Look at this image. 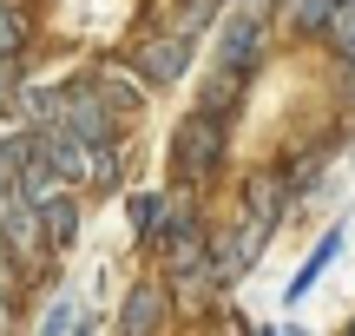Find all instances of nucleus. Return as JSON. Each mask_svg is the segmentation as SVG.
I'll use <instances>...</instances> for the list:
<instances>
[{"label": "nucleus", "instance_id": "f03ea898", "mask_svg": "<svg viewBox=\"0 0 355 336\" xmlns=\"http://www.w3.org/2000/svg\"><path fill=\"white\" fill-rule=\"evenodd\" d=\"M0 237H7L13 264H46V224H40V205H26L20 192H7V211H0Z\"/></svg>", "mask_w": 355, "mask_h": 336}, {"label": "nucleus", "instance_id": "ddd939ff", "mask_svg": "<svg viewBox=\"0 0 355 336\" xmlns=\"http://www.w3.org/2000/svg\"><path fill=\"white\" fill-rule=\"evenodd\" d=\"M20 13H13V7H0V60H20Z\"/></svg>", "mask_w": 355, "mask_h": 336}, {"label": "nucleus", "instance_id": "423d86ee", "mask_svg": "<svg viewBox=\"0 0 355 336\" xmlns=\"http://www.w3.org/2000/svg\"><path fill=\"white\" fill-rule=\"evenodd\" d=\"M40 224H46V251H66L79 237V211H73V198H46L40 205Z\"/></svg>", "mask_w": 355, "mask_h": 336}, {"label": "nucleus", "instance_id": "7ed1b4c3", "mask_svg": "<svg viewBox=\"0 0 355 336\" xmlns=\"http://www.w3.org/2000/svg\"><path fill=\"white\" fill-rule=\"evenodd\" d=\"M184 60H191V40H145L139 47V73L152 79V86H171V79L184 73Z\"/></svg>", "mask_w": 355, "mask_h": 336}, {"label": "nucleus", "instance_id": "0eeeda50", "mask_svg": "<svg viewBox=\"0 0 355 336\" xmlns=\"http://www.w3.org/2000/svg\"><path fill=\"white\" fill-rule=\"evenodd\" d=\"M336 251H343V231H329V237L316 244V258H309L303 271H296V284H290V303H296V297H309V284H316V277L329 271V258H336Z\"/></svg>", "mask_w": 355, "mask_h": 336}, {"label": "nucleus", "instance_id": "39448f33", "mask_svg": "<svg viewBox=\"0 0 355 336\" xmlns=\"http://www.w3.org/2000/svg\"><path fill=\"white\" fill-rule=\"evenodd\" d=\"M165 264H171L178 277H191V271H198V264H204V231H198V224H191V218L165 224Z\"/></svg>", "mask_w": 355, "mask_h": 336}, {"label": "nucleus", "instance_id": "9b49d317", "mask_svg": "<svg viewBox=\"0 0 355 336\" xmlns=\"http://www.w3.org/2000/svg\"><path fill=\"white\" fill-rule=\"evenodd\" d=\"M26 152H33L26 139H0V205H7V178L26 165Z\"/></svg>", "mask_w": 355, "mask_h": 336}, {"label": "nucleus", "instance_id": "f8f14e48", "mask_svg": "<svg viewBox=\"0 0 355 336\" xmlns=\"http://www.w3.org/2000/svg\"><path fill=\"white\" fill-rule=\"evenodd\" d=\"M132 224L139 231H165V198H132Z\"/></svg>", "mask_w": 355, "mask_h": 336}, {"label": "nucleus", "instance_id": "6e6552de", "mask_svg": "<svg viewBox=\"0 0 355 336\" xmlns=\"http://www.w3.org/2000/svg\"><path fill=\"white\" fill-rule=\"evenodd\" d=\"M336 7L343 0H290V20H296V33H329Z\"/></svg>", "mask_w": 355, "mask_h": 336}, {"label": "nucleus", "instance_id": "2eb2a0df", "mask_svg": "<svg viewBox=\"0 0 355 336\" xmlns=\"http://www.w3.org/2000/svg\"><path fill=\"white\" fill-rule=\"evenodd\" d=\"M217 7H224V0H184V26H198V20H211Z\"/></svg>", "mask_w": 355, "mask_h": 336}, {"label": "nucleus", "instance_id": "dca6fc26", "mask_svg": "<svg viewBox=\"0 0 355 336\" xmlns=\"http://www.w3.org/2000/svg\"><path fill=\"white\" fill-rule=\"evenodd\" d=\"M66 324H73V303H53L46 310V336H66Z\"/></svg>", "mask_w": 355, "mask_h": 336}, {"label": "nucleus", "instance_id": "9d476101", "mask_svg": "<svg viewBox=\"0 0 355 336\" xmlns=\"http://www.w3.org/2000/svg\"><path fill=\"white\" fill-rule=\"evenodd\" d=\"M329 40H336V53H343V60H355V0H343V7H336Z\"/></svg>", "mask_w": 355, "mask_h": 336}, {"label": "nucleus", "instance_id": "f257e3e1", "mask_svg": "<svg viewBox=\"0 0 355 336\" xmlns=\"http://www.w3.org/2000/svg\"><path fill=\"white\" fill-rule=\"evenodd\" d=\"M224 158V119L217 112H191L184 126L171 132V178L178 185H204Z\"/></svg>", "mask_w": 355, "mask_h": 336}, {"label": "nucleus", "instance_id": "1a4fd4ad", "mask_svg": "<svg viewBox=\"0 0 355 336\" xmlns=\"http://www.w3.org/2000/svg\"><path fill=\"white\" fill-rule=\"evenodd\" d=\"M99 92H105V106H112V112H132V106H139V79L99 73Z\"/></svg>", "mask_w": 355, "mask_h": 336}, {"label": "nucleus", "instance_id": "4468645a", "mask_svg": "<svg viewBox=\"0 0 355 336\" xmlns=\"http://www.w3.org/2000/svg\"><path fill=\"white\" fill-rule=\"evenodd\" d=\"M20 99V60H0V106Z\"/></svg>", "mask_w": 355, "mask_h": 336}, {"label": "nucleus", "instance_id": "20e7f679", "mask_svg": "<svg viewBox=\"0 0 355 336\" xmlns=\"http://www.w3.org/2000/svg\"><path fill=\"white\" fill-rule=\"evenodd\" d=\"M158 324H165V290H158V284H139V290L125 297L119 330H125V336H158Z\"/></svg>", "mask_w": 355, "mask_h": 336}, {"label": "nucleus", "instance_id": "f3484780", "mask_svg": "<svg viewBox=\"0 0 355 336\" xmlns=\"http://www.w3.org/2000/svg\"><path fill=\"white\" fill-rule=\"evenodd\" d=\"M263 336H303V330H263Z\"/></svg>", "mask_w": 355, "mask_h": 336}, {"label": "nucleus", "instance_id": "a211bd4d", "mask_svg": "<svg viewBox=\"0 0 355 336\" xmlns=\"http://www.w3.org/2000/svg\"><path fill=\"white\" fill-rule=\"evenodd\" d=\"M349 336H355V330H349Z\"/></svg>", "mask_w": 355, "mask_h": 336}]
</instances>
